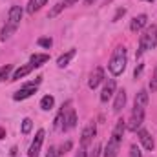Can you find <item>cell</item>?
<instances>
[{
  "instance_id": "cell-1",
  "label": "cell",
  "mask_w": 157,
  "mask_h": 157,
  "mask_svg": "<svg viewBox=\"0 0 157 157\" xmlns=\"http://www.w3.org/2000/svg\"><path fill=\"white\" fill-rule=\"evenodd\" d=\"M124 132H126V122H124L122 119H119L117 122H115L113 132H112V137L108 139V144H106V148H104V152H102L104 157H117Z\"/></svg>"
},
{
  "instance_id": "cell-2",
  "label": "cell",
  "mask_w": 157,
  "mask_h": 157,
  "mask_svg": "<svg viewBox=\"0 0 157 157\" xmlns=\"http://www.w3.org/2000/svg\"><path fill=\"white\" fill-rule=\"evenodd\" d=\"M126 62H128V53H126V48L124 46H117L110 62H108V70L113 77H119L124 73L126 70Z\"/></svg>"
},
{
  "instance_id": "cell-3",
  "label": "cell",
  "mask_w": 157,
  "mask_h": 157,
  "mask_svg": "<svg viewBox=\"0 0 157 157\" xmlns=\"http://www.w3.org/2000/svg\"><path fill=\"white\" fill-rule=\"evenodd\" d=\"M20 20H22V7H20V6H11L9 15H7V22H6V26L2 28V33H0V39L2 40L9 39V37L18 29Z\"/></svg>"
},
{
  "instance_id": "cell-4",
  "label": "cell",
  "mask_w": 157,
  "mask_h": 157,
  "mask_svg": "<svg viewBox=\"0 0 157 157\" xmlns=\"http://www.w3.org/2000/svg\"><path fill=\"white\" fill-rule=\"evenodd\" d=\"M157 46V26L152 24V26H146L141 39H139V49H137V57H141L144 51L148 49H154Z\"/></svg>"
},
{
  "instance_id": "cell-5",
  "label": "cell",
  "mask_w": 157,
  "mask_h": 157,
  "mask_svg": "<svg viewBox=\"0 0 157 157\" xmlns=\"http://www.w3.org/2000/svg\"><path fill=\"white\" fill-rule=\"evenodd\" d=\"M144 110H146V106L133 104V110H132V115H130V122L126 124V130L137 132L143 126V122H144Z\"/></svg>"
},
{
  "instance_id": "cell-6",
  "label": "cell",
  "mask_w": 157,
  "mask_h": 157,
  "mask_svg": "<svg viewBox=\"0 0 157 157\" xmlns=\"http://www.w3.org/2000/svg\"><path fill=\"white\" fill-rule=\"evenodd\" d=\"M40 78H42V77H37V80H33V82H26L18 91H15V93H13V99H15V101L29 99L33 93H37V88H39V84H40Z\"/></svg>"
},
{
  "instance_id": "cell-7",
  "label": "cell",
  "mask_w": 157,
  "mask_h": 157,
  "mask_svg": "<svg viewBox=\"0 0 157 157\" xmlns=\"http://www.w3.org/2000/svg\"><path fill=\"white\" fill-rule=\"evenodd\" d=\"M44 130H39L35 133V139L33 143L29 144V150H28V157H39L40 155V148H42V143H44Z\"/></svg>"
},
{
  "instance_id": "cell-8",
  "label": "cell",
  "mask_w": 157,
  "mask_h": 157,
  "mask_svg": "<svg viewBox=\"0 0 157 157\" xmlns=\"http://www.w3.org/2000/svg\"><path fill=\"white\" fill-rule=\"evenodd\" d=\"M137 137H139L141 144L144 146V150L152 152V150L155 148V141H154V137L150 135V132H148V130H144V128H139V130H137Z\"/></svg>"
},
{
  "instance_id": "cell-9",
  "label": "cell",
  "mask_w": 157,
  "mask_h": 157,
  "mask_svg": "<svg viewBox=\"0 0 157 157\" xmlns=\"http://www.w3.org/2000/svg\"><path fill=\"white\" fill-rule=\"evenodd\" d=\"M95 135H97V126H95V122H90V124L82 130V133H80V144L86 148V146L93 141Z\"/></svg>"
},
{
  "instance_id": "cell-10",
  "label": "cell",
  "mask_w": 157,
  "mask_h": 157,
  "mask_svg": "<svg viewBox=\"0 0 157 157\" xmlns=\"http://www.w3.org/2000/svg\"><path fill=\"white\" fill-rule=\"evenodd\" d=\"M115 88H117L115 80H113V78H108V80L104 82V88H102V91H101V102H108V101L113 97V93H115Z\"/></svg>"
},
{
  "instance_id": "cell-11",
  "label": "cell",
  "mask_w": 157,
  "mask_h": 157,
  "mask_svg": "<svg viewBox=\"0 0 157 157\" xmlns=\"http://www.w3.org/2000/svg\"><path fill=\"white\" fill-rule=\"evenodd\" d=\"M77 126V113L75 110H66V115H64V122H62V132H70Z\"/></svg>"
},
{
  "instance_id": "cell-12",
  "label": "cell",
  "mask_w": 157,
  "mask_h": 157,
  "mask_svg": "<svg viewBox=\"0 0 157 157\" xmlns=\"http://www.w3.org/2000/svg\"><path fill=\"white\" fill-rule=\"evenodd\" d=\"M102 80H104V70H102V68H95V70L90 73V78H88V86H90V90H95Z\"/></svg>"
},
{
  "instance_id": "cell-13",
  "label": "cell",
  "mask_w": 157,
  "mask_h": 157,
  "mask_svg": "<svg viewBox=\"0 0 157 157\" xmlns=\"http://www.w3.org/2000/svg\"><path fill=\"white\" fill-rule=\"evenodd\" d=\"M146 22H148V17H146L144 13H141V15H137V17L132 20L130 29H132L133 33H137V31H141L143 28H146Z\"/></svg>"
},
{
  "instance_id": "cell-14",
  "label": "cell",
  "mask_w": 157,
  "mask_h": 157,
  "mask_svg": "<svg viewBox=\"0 0 157 157\" xmlns=\"http://www.w3.org/2000/svg\"><path fill=\"white\" fill-rule=\"evenodd\" d=\"M77 2H78V0H60V2H59V4L49 11V15H48V17H49V18H55L60 11H64L66 7H71V6H73V4H77Z\"/></svg>"
},
{
  "instance_id": "cell-15",
  "label": "cell",
  "mask_w": 157,
  "mask_h": 157,
  "mask_svg": "<svg viewBox=\"0 0 157 157\" xmlns=\"http://www.w3.org/2000/svg\"><path fill=\"white\" fill-rule=\"evenodd\" d=\"M75 55H77V49H75V48H71L70 51H66L64 55H60V57L57 59V66H59V68H66V66L71 62V59H73Z\"/></svg>"
},
{
  "instance_id": "cell-16",
  "label": "cell",
  "mask_w": 157,
  "mask_h": 157,
  "mask_svg": "<svg viewBox=\"0 0 157 157\" xmlns=\"http://www.w3.org/2000/svg\"><path fill=\"white\" fill-rule=\"evenodd\" d=\"M33 70H35V66H33V64H26V66H22V68L15 70V73L11 75V80H20V78H24L26 75H29Z\"/></svg>"
},
{
  "instance_id": "cell-17",
  "label": "cell",
  "mask_w": 157,
  "mask_h": 157,
  "mask_svg": "<svg viewBox=\"0 0 157 157\" xmlns=\"http://www.w3.org/2000/svg\"><path fill=\"white\" fill-rule=\"evenodd\" d=\"M126 104V91L124 90H119L117 95H115V101H113V112H121Z\"/></svg>"
},
{
  "instance_id": "cell-18",
  "label": "cell",
  "mask_w": 157,
  "mask_h": 157,
  "mask_svg": "<svg viewBox=\"0 0 157 157\" xmlns=\"http://www.w3.org/2000/svg\"><path fill=\"white\" fill-rule=\"evenodd\" d=\"M48 60H49V55H48V53H35V55L29 57V64H33L35 68H40V66L46 64Z\"/></svg>"
},
{
  "instance_id": "cell-19",
  "label": "cell",
  "mask_w": 157,
  "mask_h": 157,
  "mask_svg": "<svg viewBox=\"0 0 157 157\" xmlns=\"http://www.w3.org/2000/svg\"><path fill=\"white\" fill-rule=\"evenodd\" d=\"M46 2H48V0H29V2H28L26 11H28L29 15H33V13H37V11H39L42 6H46Z\"/></svg>"
},
{
  "instance_id": "cell-20",
  "label": "cell",
  "mask_w": 157,
  "mask_h": 157,
  "mask_svg": "<svg viewBox=\"0 0 157 157\" xmlns=\"http://www.w3.org/2000/svg\"><path fill=\"white\" fill-rule=\"evenodd\" d=\"M53 104H55L53 95H44V97H42V101H40V108H42L44 112H49V110L53 108Z\"/></svg>"
},
{
  "instance_id": "cell-21",
  "label": "cell",
  "mask_w": 157,
  "mask_h": 157,
  "mask_svg": "<svg viewBox=\"0 0 157 157\" xmlns=\"http://www.w3.org/2000/svg\"><path fill=\"white\" fill-rule=\"evenodd\" d=\"M133 104L146 106V104H148V91H146V90H141V91L135 95V102H133Z\"/></svg>"
},
{
  "instance_id": "cell-22",
  "label": "cell",
  "mask_w": 157,
  "mask_h": 157,
  "mask_svg": "<svg viewBox=\"0 0 157 157\" xmlns=\"http://www.w3.org/2000/svg\"><path fill=\"white\" fill-rule=\"evenodd\" d=\"M64 115H66V108L62 106V110L57 113V117H55V122H53V126H55V130H60L62 128V122H64Z\"/></svg>"
},
{
  "instance_id": "cell-23",
  "label": "cell",
  "mask_w": 157,
  "mask_h": 157,
  "mask_svg": "<svg viewBox=\"0 0 157 157\" xmlns=\"http://www.w3.org/2000/svg\"><path fill=\"white\" fill-rule=\"evenodd\" d=\"M31 130H33V121H31L29 117H26L24 121H22V133H24V135H28Z\"/></svg>"
},
{
  "instance_id": "cell-24",
  "label": "cell",
  "mask_w": 157,
  "mask_h": 157,
  "mask_svg": "<svg viewBox=\"0 0 157 157\" xmlns=\"http://www.w3.org/2000/svg\"><path fill=\"white\" fill-rule=\"evenodd\" d=\"M37 44H39L40 48H46V49H49V48L53 46V40L49 39V37H40V39L37 40Z\"/></svg>"
},
{
  "instance_id": "cell-25",
  "label": "cell",
  "mask_w": 157,
  "mask_h": 157,
  "mask_svg": "<svg viewBox=\"0 0 157 157\" xmlns=\"http://www.w3.org/2000/svg\"><path fill=\"white\" fill-rule=\"evenodd\" d=\"M130 157H143V152L137 144H132L130 146Z\"/></svg>"
},
{
  "instance_id": "cell-26",
  "label": "cell",
  "mask_w": 157,
  "mask_h": 157,
  "mask_svg": "<svg viewBox=\"0 0 157 157\" xmlns=\"http://www.w3.org/2000/svg\"><path fill=\"white\" fill-rule=\"evenodd\" d=\"M71 146H73V144H71V141H66V143H64V144H62V146L59 148V154H60V155L68 154V152L71 150Z\"/></svg>"
},
{
  "instance_id": "cell-27",
  "label": "cell",
  "mask_w": 157,
  "mask_h": 157,
  "mask_svg": "<svg viewBox=\"0 0 157 157\" xmlns=\"http://www.w3.org/2000/svg\"><path fill=\"white\" fill-rule=\"evenodd\" d=\"M101 154H102V146L97 143V144L93 146V150L90 152V155H88V157H101Z\"/></svg>"
},
{
  "instance_id": "cell-28",
  "label": "cell",
  "mask_w": 157,
  "mask_h": 157,
  "mask_svg": "<svg viewBox=\"0 0 157 157\" xmlns=\"http://www.w3.org/2000/svg\"><path fill=\"white\" fill-rule=\"evenodd\" d=\"M150 91H152V93L157 91V66H155V71H154V77L150 80Z\"/></svg>"
},
{
  "instance_id": "cell-29",
  "label": "cell",
  "mask_w": 157,
  "mask_h": 157,
  "mask_svg": "<svg viewBox=\"0 0 157 157\" xmlns=\"http://www.w3.org/2000/svg\"><path fill=\"white\" fill-rule=\"evenodd\" d=\"M9 71H11V66L9 64H6V66H2L0 68V80H4V78L9 75Z\"/></svg>"
},
{
  "instance_id": "cell-30",
  "label": "cell",
  "mask_w": 157,
  "mask_h": 157,
  "mask_svg": "<svg viewBox=\"0 0 157 157\" xmlns=\"http://www.w3.org/2000/svg\"><path fill=\"white\" fill-rule=\"evenodd\" d=\"M46 157H60V154H59V150L55 146H49L48 152H46Z\"/></svg>"
},
{
  "instance_id": "cell-31",
  "label": "cell",
  "mask_w": 157,
  "mask_h": 157,
  "mask_svg": "<svg viewBox=\"0 0 157 157\" xmlns=\"http://www.w3.org/2000/svg\"><path fill=\"white\" fill-rule=\"evenodd\" d=\"M124 15H126V7H119L117 13H115V17H113V22H117L119 18H121V17H124Z\"/></svg>"
},
{
  "instance_id": "cell-32",
  "label": "cell",
  "mask_w": 157,
  "mask_h": 157,
  "mask_svg": "<svg viewBox=\"0 0 157 157\" xmlns=\"http://www.w3.org/2000/svg\"><path fill=\"white\" fill-rule=\"evenodd\" d=\"M86 154H88V152H86V148H84V146H80V148H78V152L75 154V157H88Z\"/></svg>"
},
{
  "instance_id": "cell-33",
  "label": "cell",
  "mask_w": 157,
  "mask_h": 157,
  "mask_svg": "<svg viewBox=\"0 0 157 157\" xmlns=\"http://www.w3.org/2000/svg\"><path fill=\"white\" fill-rule=\"evenodd\" d=\"M143 68H144L143 64H139V66L135 68V71H133V77H135V78H137V77H139V75H141V73H143Z\"/></svg>"
},
{
  "instance_id": "cell-34",
  "label": "cell",
  "mask_w": 157,
  "mask_h": 157,
  "mask_svg": "<svg viewBox=\"0 0 157 157\" xmlns=\"http://www.w3.org/2000/svg\"><path fill=\"white\" fill-rule=\"evenodd\" d=\"M6 137V130L4 128H0V139H4Z\"/></svg>"
},
{
  "instance_id": "cell-35",
  "label": "cell",
  "mask_w": 157,
  "mask_h": 157,
  "mask_svg": "<svg viewBox=\"0 0 157 157\" xmlns=\"http://www.w3.org/2000/svg\"><path fill=\"white\" fill-rule=\"evenodd\" d=\"M95 2H97V0H84L86 6H91V4H95Z\"/></svg>"
},
{
  "instance_id": "cell-36",
  "label": "cell",
  "mask_w": 157,
  "mask_h": 157,
  "mask_svg": "<svg viewBox=\"0 0 157 157\" xmlns=\"http://www.w3.org/2000/svg\"><path fill=\"white\" fill-rule=\"evenodd\" d=\"M143 2H155V0H143Z\"/></svg>"
}]
</instances>
